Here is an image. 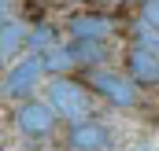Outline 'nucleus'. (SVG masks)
Returning <instances> with one entry per match:
<instances>
[{"instance_id":"nucleus-1","label":"nucleus","mask_w":159,"mask_h":151,"mask_svg":"<svg viewBox=\"0 0 159 151\" xmlns=\"http://www.w3.org/2000/svg\"><path fill=\"white\" fill-rule=\"evenodd\" d=\"M44 100L52 103V111L59 114L63 122L70 125H81V122H93V88L81 85L74 77H52L44 85Z\"/></svg>"},{"instance_id":"nucleus-2","label":"nucleus","mask_w":159,"mask_h":151,"mask_svg":"<svg viewBox=\"0 0 159 151\" xmlns=\"http://www.w3.org/2000/svg\"><path fill=\"white\" fill-rule=\"evenodd\" d=\"M89 88L96 96H104L111 107H122V111L137 107V100H141L137 81L129 74H115V70H89Z\"/></svg>"},{"instance_id":"nucleus-3","label":"nucleus","mask_w":159,"mask_h":151,"mask_svg":"<svg viewBox=\"0 0 159 151\" xmlns=\"http://www.w3.org/2000/svg\"><path fill=\"white\" fill-rule=\"evenodd\" d=\"M41 77H44V63H41V55H22L19 63H11L7 67V74H4V96L7 100H34L30 92H34V85H37Z\"/></svg>"},{"instance_id":"nucleus-4","label":"nucleus","mask_w":159,"mask_h":151,"mask_svg":"<svg viewBox=\"0 0 159 151\" xmlns=\"http://www.w3.org/2000/svg\"><path fill=\"white\" fill-rule=\"evenodd\" d=\"M56 122H59V114L52 111L48 100H26V103L15 107V129H19L22 136H30V140L48 136V133L56 129Z\"/></svg>"},{"instance_id":"nucleus-5","label":"nucleus","mask_w":159,"mask_h":151,"mask_svg":"<svg viewBox=\"0 0 159 151\" xmlns=\"http://www.w3.org/2000/svg\"><path fill=\"white\" fill-rule=\"evenodd\" d=\"M67 33H70V41H96V44H104L115 33V19H107L104 11H78V15L67 19Z\"/></svg>"},{"instance_id":"nucleus-6","label":"nucleus","mask_w":159,"mask_h":151,"mask_svg":"<svg viewBox=\"0 0 159 151\" xmlns=\"http://www.w3.org/2000/svg\"><path fill=\"white\" fill-rule=\"evenodd\" d=\"M67 144L70 151H104L111 144V133H107V125L104 122H81V125H70V133H67Z\"/></svg>"},{"instance_id":"nucleus-7","label":"nucleus","mask_w":159,"mask_h":151,"mask_svg":"<svg viewBox=\"0 0 159 151\" xmlns=\"http://www.w3.org/2000/svg\"><path fill=\"white\" fill-rule=\"evenodd\" d=\"M126 74L133 77L137 85H159V55L133 44L126 52Z\"/></svg>"},{"instance_id":"nucleus-8","label":"nucleus","mask_w":159,"mask_h":151,"mask_svg":"<svg viewBox=\"0 0 159 151\" xmlns=\"http://www.w3.org/2000/svg\"><path fill=\"white\" fill-rule=\"evenodd\" d=\"M26 41H30V26H26V22H19V19H4V22H0V59L11 63L15 52L26 48Z\"/></svg>"},{"instance_id":"nucleus-9","label":"nucleus","mask_w":159,"mask_h":151,"mask_svg":"<svg viewBox=\"0 0 159 151\" xmlns=\"http://www.w3.org/2000/svg\"><path fill=\"white\" fill-rule=\"evenodd\" d=\"M67 44H70V55H74L78 67L104 70V67H100V63L107 59V48H104V44H96V41H67Z\"/></svg>"},{"instance_id":"nucleus-10","label":"nucleus","mask_w":159,"mask_h":151,"mask_svg":"<svg viewBox=\"0 0 159 151\" xmlns=\"http://www.w3.org/2000/svg\"><path fill=\"white\" fill-rule=\"evenodd\" d=\"M59 44V30L52 26V22H41L30 30V41H26V55H44V52H52Z\"/></svg>"},{"instance_id":"nucleus-11","label":"nucleus","mask_w":159,"mask_h":151,"mask_svg":"<svg viewBox=\"0 0 159 151\" xmlns=\"http://www.w3.org/2000/svg\"><path fill=\"white\" fill-rule=\"evenodd\" d=\"M41 63H44V74H52V77H67V70L78 67L74 55H70V44H56L52 52L41 55Z\"/></svg>"},{"instance_id":"nucleus-12","label":"nucleus","mask_w":159,"mask_h":151,"mask_svg":"<svg viewBox=\"0 0 159 151\" xmlns=\"http://www.w3.org/2000/svg\"><path fill=\"white\" fill-rule=\"evenodd\" d=\"M133 33H137V48H148V52H156V55H159V30L144 26V22L137 19V22H133Z\"/></svg>"},{"instance_id":"nucleus-13","label":"nucleus","mask_w":159,"mask_h":151,"mask_svg":"<svg viewBox=\"0 0 159 151\" xmlns=\"http://www.w3.org/2000/svg\"><path fill=\"white\" fill-rule=\"evenodd\" d=\"M141 22H144V26H152V30H159V0L141 4Z\"/></svg>"},{"instance_id":"nucleus-14","label":"nucleus","mask_w":159,"mask_h":151,"mask_svg":"<svg viewBox=\"0 0 159 151\" xmlns=\"http://www.w3.org/2000/svg\"><path fill=\"white\" fill-rule=\"evenodd\" d=\"M141 151H152V148H141Z\"/></svg>"}]
</instances>
